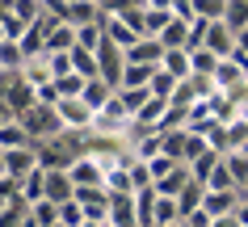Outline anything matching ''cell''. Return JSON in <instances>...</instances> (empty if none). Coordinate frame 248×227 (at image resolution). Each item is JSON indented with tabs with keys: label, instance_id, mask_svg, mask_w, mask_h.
<instances>
[{
	"label": "cell",
	"instance_id": "e0dca14e",
	"mask_svg": "<svg viewBox=\"0 0 248 227\" xmlns=\"http://www.w3.org/2000/svg\"><path fill=\"white\" fill-rule=\"evenodd\" d=\"M235 202H240V189H227V194H215V189H206V198H202V211L206 214H232L235 211Z\"/></svg>",
	"mask_w": 248,
	"mask_h": 227
},
{
	"label": "cell",
	"instance_id": "484cf974",
	"mask_svg": "<svg viewBox=\"0 0 248 227\" xmlns=\"http://www.w3.org/2000/svg\"><path fill=\"white\" fill-rule=\"evenodd\" d=\"M13 147H30V135L21 122H9V126H0V151H13Z\"/></svg>",
	"mask_w": 248,
	"mask_h": 227
},
{
	"label": "cell",
	"instance_id": "ee69618b",
	"mask_svg": "<svg viewBox=\"0 0 248 227\" xmlns=\"http://www.w3.org/2000/svg\"><path fill=\"white\" fill-rule=\"evenodd\" d=\"M143 9H160V13H172V0H143Z\"/></svg>",
	"mask_w": 248,
	"mask_h": 227
},
{
	"label": "cell",
	"instance_id": "1f68e13d",
	"mask_svg": "<svg viewBox=\"0 0 248 227\" xmlns=\"http://www.w3.org/2000/svg\"><path fill=\"white\" fill-rule=\"evenodd\" d=\"M118 97H122V106L131 109V118H135V114L152 101V89H118Z\"/></svg>",
	"mask_w": 248,
	"mask_h": 227
},
{
	"label": "cell",
	"instance_id": "7dc6e473",
	"mask_svg": "<svg viewBox=\"0 0 248 227\" xmlns=\"http://www.w3.org/2000/svg\"><path fill=\"white\" fill-rule=\"evenodd\" d=\"M172 227H181V223H172Z\"/></svg>",
	"mask_w": 248,
	"mask_h": 227
},
{
	"label": "cell",
	"instance_id": "74e56055",
	"mask_svg": "<svg viewBox=\"0 0 248 227\" xmlns=\"http://www.w3.org/2000/svg\"><path fill=\"white\" fill-rule=\"evenodd\" d=\"M206 189H215V194H227V189H235V181H232V173H227V164H223V160H219V168L210 173Z\"/></svg>",
	"mask_w": 248,
	"mask_h": 227
},
{
	"label": "cell",
	"instance_id": "7bdbcfd3",
	"mask_svg": "<svg viewBox=\"0 0 248 227\" xmlns=\"http://www.w3.org/2000/svg\"><path fill=\"white\" fill-rule=\"evenodd\" d=\"M235 223L248 227V198H244V194H240V202H235Z\"/></svg>",
	"mask_w": 248,
	"mask_h": 227
},
{
	"label": "cell",
	"instance_id": "ba28073f",
	"mask_svg": "<svg viewBox=\"0 0 248 227\" xmlns=\"http://www.w3.org/2000/svg\"><path fill=\"white\" fill-rule=\"evenodd\" d=\"M72 198H76V185H72L67 168H46V202L63 206V202H72Z\"/></svg>",
	"mask_w": 248,
	"mask_h": 227
},
{
	"label": "cell",
	"instance_id": "4fadbf2b",
	"mask_svg": "<svg viewBox=\"0 0 248 227\" xmlns=\"http://www.w3.org/2000/svg\"><path fill=\"white\" fill-rule=\"evenodd\" d=\"M109 97H114V84H109V80H101V76L84 80V93H80V101H84V106H89L93 114H97V109H101L105 101H109Z\"/></svg>",
	"mask_w": 248,
	"mask_h": 227
},
{
	"label": "cell",
	"instance_id": "c3c4849f",
	"mask_svg": "<svg viewBox=\"0 0 248 227\" xmlns=\"http://www.w3.org/2000/svg\"><path fill=\"white\" fill-rule=\"evenodd\" d=\"M93 4H97V0H93Z\"/></svg>",
	"mask_w": 248,
	"mask_h": 227
},
{
	"label": "cell",
	"instance_id": "7402d4cb",
	"mask_svg": "<svg viewBox=\"0 0 248 227\" xmlns=\"http://www.w3.org/2000/svg\"><path fill=\"white\" fill-rule=\"evenodd\" d=\"M72 72H80L84 80H93V76H101V67H97V51H84V46H72Z\"/></svg>",
	"mask_w": 248,
	"mask_h": 227
},
{
	"label": "cell",
	"instance_id": "d6a6232c",
	"mask_svg": "<svg viewBox=\"0 0 248 227\" xmlns=\"http://www.w3.org/2000/svg\"><path fill=\"white\" fill-rule=\"evenodd\" d=\"M172 13H160V9H143V38H160V30L169 26Z\"/></svg>",
	"mask_w": 248,
	"mask_h": 227
},
{
	"label": "cell",
	"instance_id": "6da1fadb",
	"mask_svg": "<svg viewBox=\"0 0 248 227\" xmlns=\"http://www.w3.org/2000/svg\"><path fill=\"white\" fill-rule=\"evenodd\" d=\"M131 122H135L131 109L122 106V97H118V89H114V97L93 114V135H101V139H118V143H122V135L131 131Z\"/></svg>",
	"mask_w": 248,
	"mask_h": 227
},
{
	"label": "cell",
	"instance_id": "60d3db41",
	"mask_svg": "<svg viewBox=\"0 0 248 227\" xmlns=\"http://www.w3.org/2000/svg\"><path fill=\"white\" fill-rule=\"evenodd\" d=\"M46 67H51L55 80H59V76H72V51L67 55H46Z\"/></svg>",
	"mask_w": 248,
	"mask_h": 227
},
{
	"label": "cell",
	"instance_id": "d590c367",
	"mask_svg": "<svg viewBox=\"0 0 248 227\" xmlns=\"http://www.w3.org/2000/svg\"><path fill=\"white\" fill-rule=\"evenodd\" d=\"M84 219H89V214H84V206H80L76 198L59 206V223H63V227H84Z\"/></svg>",
	"mask_w": 248,
	"mask_h": 227
},
{
	"label": "cell",
	"instance_id": "2e32d148",
	"mask_svg": "<svg viewBox=\"0 0 248 227\" xmlns=\"http://www.w3.org/2000/svg\"><path fill=\"white\" fill-rule=\"evenodd\" d=\"M76 46V26H67V21H59V26L46 34V55H67Z\"/></svg>",
	"mask_w": 248,
	"mask_h": 227
},
{
	"label": "cell",
	"instance_id": "f35d334b",
	"mask_svg": "<svg viewBox=\"0 0 248 227\" xmlns=\"http://www.w3.org/2000/svg\"><path fill=\"white\" fill-rule=\"evenodd\" d=\"M143 164H147V173H152V181H164V177H169L172 168H177V160H169L164 151H160L156 160H143Z\"/></svg>",
	"mask_w": 248,
	"mask_h": 227
},
{
	"label": "cell",
	"instance_id": "7c38bea8",
	"mask_svg": "<svg viewBox=\"0 0 248 227\" xmlns=\"http://www.w3.org/2000/svg\"><path fill=\"white\" fill-rule=\"evenodd\" d=\"M219 160H223V156L215 151V147H202L194 160H189V177H194L198 185H206V181H210V173L219 168Z\"/></svg>",
	"mask_w": 248,
	"mask_h": 227
},
{
	"label": "cell",
	"instance_id": "d6986e66",
	"mask_svg": "<svg viewBox=\"0 0 248 227\" xmlns=\"http://www.w3.org/2000/svg\"><path fill=\"white\" fill-rule=\"evenodd\" d=\"M189 181H194V177H189V164H177V168H172L164 181H156V194H160V198H177V194H181Z\"/></svg>",
	"mask_w": 248,
	"mask_h": 227
},
{
	"label": "cell",
	"instance_id": "b9f144b4",
	"mask_svg": "<svg viewBox=\"0 0 248 227\" xmlns=\"http://www.w3.org/2000/svg\"><path fill=\"white\" fill-rule=\"evenodd\" d=\"M172 17H181V21H189V26H194V21H198L194 0H172Z\"/></svg>",
	"mask_w": 248,
	"mask_h": 227
},
{
	"label": "cell",
	"instance_id": "cb8c5ba5",
	"mask_svg": "<svg viewBox=\"0 0 248 227\" xmlns=\"http://www.w3.org/2000/svg\"><path fill=\"white\" fill-rule=\"evenodd\" d=\"M223 164H227V173H232L235 189H248V151H227V156H223Z\"/></svg>",
	"mask_w": 248,
	"mask_h": 227
},
{
	"label": "cell",
	"instance_id": "603a6c76",
	"mask_svg": "<svg viewBox=\"0 0 248 227\" xmlns=\"http://www.w3.org/2000/svg\"><path fill=\"white\" fill-rule=\"evenodd\" d=\"M202 198H206V185H198V181H189V185L177 194V206H181V219L185 214H194V211H202Z\"/></svg>",
	"mask_w": 248,
	"mask_h": 227
},
{
	"label": "cell",
	"instance_id": "5bb4252c",
	"mask_svg": "<svg viewBox=\"0 0 248 227\" xmlns=\"http://www.w3.org/2000/svg\"><path fill=\"white\" fill-rule=\"evenodd\" d=\"M105 9L101 4H93V0H76V4H67V26H93V21H101Z\"/></svg>",
	"mask_w": 248,
	"mask_h": 227
},
{
	"label": "cell",
	"instance_id": "ac0fdd59",
	"mask_svg": "<svg viewBox=\"0 0 248 227\" xmlns=\"http://www.w3.org/2000/svg\"><path fill=\"white\" fill-rule=\"evenodd\" d=\"M152 76H156V67H152V63H126V67H122L118 89H147Z\"/></svg>",
	"mask_w": 248,
	"mask_h": 227
},
{
	"label": "cell",
	"instance_id": "4dcf8cb0",
	"mask_svg": "<svg viewBox=\"0 0 248 227\" xmlns=\"http://www.w3.org/2000/svg\"><path fill=\"white\" fill-rule=\"evenodd\" d=\"M185 126H189V109H185V106H169V109H164L160 135H164V131H185Z\"/></svg>",
	"mask_w": 248,
	"mask_h": 227
},
{
	"label": "cell",
	"instance_id": "8d00e7d4",
	"mask_svg": "<svg viewBox=\"0 0 248 227\" xmlns=\"http://www.w3.org/2000/svg\"><path fill=\"white\" fill-rule=\"evenodd\" d=\"M55 89H59V97H80L84 93V76H80V72H72V76H59V80H55Z\"/></svg>",
	"mask_w": 248,
	"mask_h": 227
},
{
	"label": "cell",
	"instance_id": "f1b7e54d",
	"mask_svg": "<svg viewBox=\"0 0 248 227\" xmlns=\"http://www.w3.org/2000/svg\"><path fill=\"white\" fill-rule=\"evenodd\" d=\"M181 223V206H177V198H160L156 194V227H172Z\"/></svg>",
	"mask_w": 248,
	"mask_h": 227
},
{
	"label": "cell",
	"instance_id": "836d02e7",
	"mask_svg": "<svg viewBox=\"0 0 248 227\" xmlns=\"http://www.w3.org/2000/svg\"><path fill=\"white\" fill-rule=\"evenodd\" d=\"M30 214H34V223L38 227H51V223H59V206H55V202H34V206H30Z\"/></svg>",
	"mask_w": 248,
	"mask_h": 227
},
{
	"label": "cell",
	"instance_id": "277c9868",
	"mask_svg": "<svg viewBox=\"0 0 248 227\" xmlns=\"http://www.w3.org/2000/svg\"><path fill=\"white\" fill-rule=\"evenodd\" d=\"M67 177H72V185H76V189H84V185H105V173H101V164H97V156H93V151L72 156Z\"/></svg>",
	"mask_w": 248,
	"mask_h": 227
},
{
	"label": "cell",
	"instance_id": "f6af8a7d",
	"mask_svg": "<svg viewBox=\"0 0 248 227\" xmlns=\"http://www.w3.org/2000/svg\"><path fill=\"white\" fill-rule=\"evenodd\" d=\"M210 227H240V223H235V211H232V214H219Z\"/></svg>",
	"mask_w": 248,
	"mask_h": 227
},
{
	"label": "cell",
	"instance_id": "83f0119b",
	"mask_svg": "<svg viewBox=\"0 0 248 227\" xmlns=\"http://www.w3.org/2000/svg\"><path fill=\"white\" fill-rule=\"evenodd\" d=\"M194 9L202 21H227V9H232V0H194Z\"/></svg>",
	"mask_w": 248,
	"mask_h": 227
},
{
	"label": "cell",
	"instance_id": "7a4b0ae2",
	"mask_svg": "<svg viewBox=\"0 0 248 227\" xmlns=\"http://www.w3.org/2000/svg\"><path fill=\"white\" fill-rule=\"evenodd\" d=\"M17 122L26 126L30 143H51V139L63 135V118H59V109H55V106H34V109H26Z\"/></svg>",
	"mask_w": 248,
	"mask_h": 227
},
{
	"label": "cell",
	"instance_id": "52a82bcc",
	"mask_svg": "<svg viewBox=\"0 0 248 227\" xmlns=\"http://www.w3.org/2000/svg\"><path fill=\"white\" fill-rule=\"evenodd\" d=\"M97 67H101V80H109L118 89L122 67H126V51H118L114 42H101V51H97Z\"/></svg>",
	"mask_w": 248,
	"mask_h": 227
},
{
	"label": "cell",
	"instance_id": "5b68a950",
	"mask_svg": "<svg viewBox=\"0 0 248 227\" xmlns=\"http://www.w3.org/2000/svg\"><path fill=\"white\" fill-rule=\"evenodd\" d=\"M101 26H105V42H114L118 51H131L135 42L143 38V34H139V30H135L122 13H105V17H101Z\"/></svg>",
	"mask_w": 248,
	"mask_h": 227
},
{
	"label": "cell",
	"instance_id": "f546056e",
	"mask_svg": "<svg viewBox=\"0 0 248 227\" xmlns=\"http://www.w3.org/2000/svg\"><path fill=\"white\" fill-rule=\"evenodd\" d=\"M189 63H194V76H206V80H210L215 67H219V55L202 46V51H189Z\"/></svg>",
	"mask_w": 248,
	"mask_h": 227
},
{
	"label": "cell",
	"instance_id": "9c48e42d",
	"mask_svg": "<svg viewBox=\"0 0 248 227\" xmlns=\"http://www.w3.org/2000/svg\"><path fill=\"white\" fill-rule=\"evenodd\" d=\"M206 51H215L219 59H227V55L235 51V30L227 26V21H210L206 26Z\"/></svg>",
	"mask_w": 248,
	"mask_h": 227
},
{
	"label": "cell",
	"instance_id": "8992f818",
	"mask_svg": "<svg viewBox=\"0 0 248 227\" xmlns=\"http://www.w3.org/2000/svg\"><path fill=\"white\" fill-rule=\"evenodd\" d=\"M0 160H4V177L26 181V177L42 164V156H34V147H13V151H0Z\"/></svg>",
	"mask_w": 248,
	"mask_h": 227
},
{
	"label": "cell",
	"instance_id": "44dd1931",
	"mask_svg": "<svg viewBox=\"0 0 248 227\" xmlns=\"http://www.w3.org/2000/svg\"><path fill=\"white\" fill-rule=\"evenodd\" d=\"M164 139V156L177 164H185V151H189V131H164L160 135Z\"/></svg>",
	"mask_w": 248,
	"mask_h": 227
},
{
	"label": "cell",
	"instance_id": "4316f807",
	"mask_svg": "<svg viewBox=\"0 0 248 227\" xmlns=\"http://www.w3.org/2000/svg\"><path fill=\"white\" fill-rule=\"evenodd\" d=\"M105 189H109V194H135L131 189V164L109 168V173H105Z\"/></svg>",
	"mask_w": 248,
	"mask_h": 227
},
{
	"label": "cell",
	"instance_id": "3957f363",
	"mask_svg": "<svg viewBox=\"0 0 248 227\" xmlns=\"http://www.w3.org/2000/svg\"><path fill=\"white\" fill-rule=\"evenodd\" d=\"M59 118H63V135H93V109L80 101V97H67L59 101Z\"/></svg>",
	"mask_w": 248,
	"mask_h": 227
},
{
	"label": "cell",
	"instance_id": "bcb514c9",
	"mask_svg": "<svg viewBox=\"0 0 248 227\" xmlns=\"http://www.w3.org/2000/svg\"><path fill=\"white\" fill-rule=\"evenodd\" d=\"M51 227H63V223H51Z\"/></svg>",
	"mask_w": 248,
	"mask_h": 227
},
{
	"label": "cell",
	"instance_id": "ab89813d",
	"mask_svg": "<svg viewBox=\"0 0 248 227\" xmlns=\"http://www.w3.org/2000/svg\"><path fill=\"white\" fill-rule=\"evenodd\" d=\"M156 181H152V173H147L143 160H131V189H152Z\"/></svg>",
	"mask_w": 248,
	"mask_h": 227
},
{
	"label": "cell",
	"instance_id": "d4e9b609",
	"mask_svg": "<svg viewBox=\"0 0 248 227\" xmlns=\"http://www.w3.org/2000/svg\"><path fill=\"white\" fill-rule=\"evenodd\" d=\"M101 42H105V26H101V21L76 26V46H84V51H101Z\"/></svg>",
	"mask_w": 248,
	"mask_h": 227
},
{
	"label": "cell",
	"instance_id": "9a60e30c",
	"mask_svg": "<svg viewBox=\"0 0 248 227\" xmlns=\"http://www.w3.org/2000/svg\"><path fill=\"white\" fill-rule=\"evenodd\" d=\"M135 223L139 227H156V185L152 189H135Z\"/></svg>",
	"mask_w": 248,
	"mask_h": 227
},
{
	"label": "cell",
	"instance_id": "ffe728a7",
	"mask_svg": "<svg viewBox=\"0 0 248 227\" xmlns=\"http://www.w3.org/2000/svg\"><path fill=\"white\" fill-rule=\"evenodd\" d=\"M160 67L169 72L172 80H189V76H194V63H189V51H164Z\"/></svg>",
	"mask_w": 248,
	"mask_h": 227
},
{
	"label": "cell",
	"instance_id": "8fae6325",
	"mask_svg": "<svg viewBox=\"0 0 248 227\" xmlns=\"http://www.w3.org/2000/svg\"><path fill=\"white\" fill-rule=\"evenodd\" d=\"M160 59H164L160 38H139L131 51H126V63H152V67H160Z\"/></svg>",
	"mask_w": 248,
	"mask_h": 227
},
{
	"label": "cell",
	"instance_id": "e575fe53",
	"mask_svg": "<svg viewBox=\"0 0 248 227\" xmlns=\"http://www.w3.org/2000/svg\"><path fill=\"white\" fill-rule=\"evenodd\" d=\"M177 84H181V80H172V76L164 72V67H156V76H152V84H147V89H152V97H164V101H169Z\"/></svg>",
	"mask_w": 248,
	"mask_h": 227
},
{
	"label": "cell",
	"instance_id": "30bf717a",
	"mask_svg": "<svg viewBox=\"0 0 248 227\" xmlns=\"http://www.w3.org/2000/svg\"><path fill=\"white\" fill-rule=\"evenodd\" d=\"M160 46H164V51H185V46H189V21L169 17V26L160 30Z\"/></svg>",
	"mask_w": 248,
	"mask_h": 227
}]
</instances>
